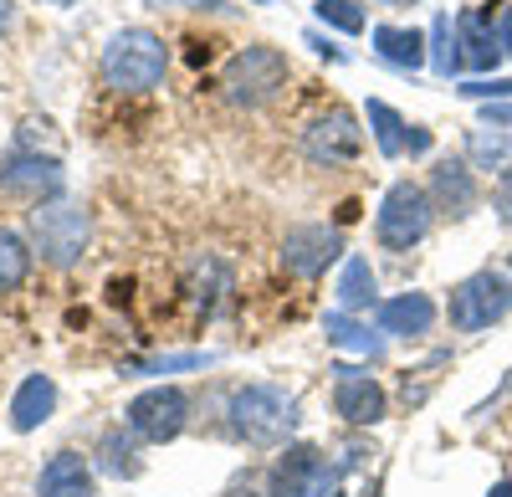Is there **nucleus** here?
Here are the masks:
<instances>
[{
  "instance_id": "6e6552de",
  "label": "nucleus",
  "mask_w": 512,
  "mask_h": 497,
  "mask_svg": "<svg viewBox=\"0 0 512 497\" xmlns=\"http://www.w3.org/2000/svg\"><path fill=\"white\" fill-rule=\"evenodd\" d=\"M333 482H338V472L328 467V457L318 446H287L272 467L267 497H328V492H338Z\"/></svg>"
},
{
  "instance_id": "20e7f679",
  "label": "nucleus",
  "mask_w": 512,
  "mask_h": 497,
  "mask_svg": "<svg viewBox=\"0 0 512 497\" xmlns=\"http://www.w3.org/2000/svg\"><path fill=\"white\" fill-rule=\"evenodd\" d=\"M221 88L236 108H262L287 88V57L277 47H246V52H236L226 62Z\"/></svg>"
},
{
  "instance_id": "c85d7f7f",
  "label": "nucleus",
  "mask_w": 512,
  "mask_h": 497,
  "mask_svg": "<svg viewBox=\"0 0 512 497\" xmlns=\"http://www.w3.org/2000/svg\"><path fill=\"white\" fill-rule=\"evenodd\" d=\"M497 211L512 226V170H502V180H497Z\"/></svg>"
},
{
  "instance_id": "4468645a",
  "label": "nucleus",
  "mask_w": 512,
  "mask_h": 497,
  "mask_svg": "<svg viewBox=\"0 0 512 497\" xmlns=\"http://www.w3.org/2000/svg\"><path fill=\"white\" fill-rule=\"evenodd\" d=\"M431 195H436V211L466 216L477 205V180H472V170H466L461 159H441L431 170Z\"/></svg>"
},
{
  "instance_id": "e433bc0d",
  "label": "nucleus",
  "mask_w": 512,
  "mask_h": 497,
  "mask_svg": "<svg viewBox=\"0 0 512 497\" xmlns=\"http://www.w3.org/2000/svg\"><path fill=\"white\" fill-rule=\"evenodd\" d=\"M62 6H67V0H62Z\"/></svg>"
},
{
  "instance_id": "a211bd4d",
  "label": "nucleus",
  "mask_w": 512,
  "mask_h": 497,
  "mask_svg": "<svg viewBox=\"0 0 512 497\" xmlns=\"http://www.w3.org/2000/svg\"><path fill=\"white\" fill-rule=\"evenodd\" d=\"M374 52L400 72H415V67H425V31H415V26H374Z\"/></svg>"
},
{
  "instance_id": "4be33fe9",
  "label": "nucleus",
  "mask_w": 512,
  "mask_h": 497,
  "mask_svg": "<svg viewBox=\"0 0 512 497\" xmlns=\"http://www.w3.org/2000/svg\"><path fill=\"white\" fill-rule=\"evenodd\" d=\"M323 334H328V344H333V349H354V354H369V359L379 354V339L369 334L364 323H354V318H349L344 308L323 318Z\"/></svg>"
},
{
  "instance_id": "aec40b11",
  "label": "nucleus",
  "mask_w": 512,
  "mask_h": 497,
  "mask_svg": "<svg viewBox=\"0 0 512 497\" xmlns=\"http://www.w3.org/2000/svg\"><path fill=\"white\" fill-rule=\"evenodd\" d=\"M333 298H338V308H344V313H359V308H369V303H374V272H369V262H364V257H349V262H344V272H338V287H333Z\"/></svg>"
},
{
  "instance_id": "f03ea898",
  "label": "nucleus",
  "mask_w": 512,
  "mask_h": 497,
  "mask_svg": "<svg viewBox=\"0 0 512 497\" xmlns=\"http://www.w3.org/2000/svg\"><path fill=\"white\" fill-rule=\"evenodd\" d=\"M297 426V400L277 385H241L231 395V431L246 446H282Z\"/></svg>"
},
{
  "instance_id": "bb28decb",
  "label": "nucleus",
  "mask_w": 512,
  "mask_h": 497,
  "mask_svg": "<svg viewBox=\"0 0 512 497\" xmlns=\"http://www.w3.org/2000/svg\"><path fill=\"white\" fill-rule=\"evenodd\" d=\"M472 154H477V164H502L507 159V139L502 134H482V129H472Z\"/></svg>"
},
{
  "instance_id": "a878e982",
  "label": "nucleus",
  "mask_w": 512,
  "mask_h": 497,
  "mask_svg": "<svg viewBox=\"0 0 512 497\" xmlns=\"http://www.w3.org/2000/svg\"><path fill=\"white\" fill-rule=\"evenodd\" d=\"M210 354H164V359H134V375H169V369H205Z\"/></svg>"
},
{
  "instance_id": "7c9ffc66",
  "label": "nucleus",
  "mask_w": 512,
  "mask_h": 497,
  "mask_svg": "<svg viewBox=\"0 0 512 497\" xmlns=\"http://www.w3.org/2000/svg\"><path fill=\"white\" fill-rule=\"evenodd\" d=\"M497 36H502V52L512 57V6L502 11V26H497Z\"/></svg>"
},
{
  "instance_id": "b1692460",
  "label": "nucleus",
  "mask_w": 512,
  "mask_h": 497,
  "mask_svg": "<svg viewBox=\"0 0 512 497\" xmlns=\"http://www.w3.org/2000/svg\"><path fill=\"white\" fill-rule=\"evenodd\" d=\"M98 451H103V472H113V477H139V457H134V441H128L123 431H108Z\"/></svg>"
},
{
  "instance_id": "5701e85b",
  "label": "nucleus",
  "mask_w": 512,
  "mask_h": 497,
  "mask_svg": "<svg viewBox=\"0 0 512 497\" xmlns=\"http://www.w3.org/2000/svg\"><path fill=\"white\" fill-rule=\"evenodd\" d=\"M461 36L451 31V16L441 11L436 21H431V67H436V77H451L456 67H461Z\"/></svg>"
},
{
  "instance_id": "393cba45",
  "label": "nucleus",
  "mask_w": 512,
  "mask_h": 497,
  "mask_svg": "<svg viewBox=\"0 0 512 497\" xmlns=\"http://www.w3.org/2000/svg\"><path fill=\"white\" fill-rule=\"evenodd\" d=\"M318 21L333 26V31L359 36L364 31V6H359V0H318Z\"/></svg>"
},
{
  "instance_id": "6ab92c4d",
  "label": "nucleus",
  "mask_w": 512,
  "mask_h": 497,
  "mask_svg": "<svg viewBox=\"0 0 512 497\" xmlns=\"http://www.w3.org/2000/svg\"><path fill=\"white\" fill-rule=\"evenodd\" d=\"M456 31H461V62H472V67H497V57H502V36L492 31V16L487 11H466L461 21H456Z\"/></svg>"
},
{
  "instance_id": "f704fd0d",
  "label": "nucleus",
  "mask_w": 512,
  "mask_h": 497,
  "mask_svg": "<svg viewBox=\"0 0 512 497\" xmlns=\"http://www.w3.org/2000/svg\"><path fill=\"white\" fill-rule=\"evenodd\" d=\"M384 6H410V0H384Z\"/></svg>"
},
{
  "instance_id": "dca6fc26",
  "label": "nucleus",
  "mask_w": 512,
  "mask_h": 497,
  "mask_svg": "<svg viewBox=\"0 0 512 497\" xmlns=\"http://www.w3.org/2000/svg\"><path fill=\"white\" fill-rule=\"evenodd\" d=\"M0 185L6 190H31V195H41V190H62V164L57 159H36V154H16V159H6L0 164Z\"/></svg>"
},
{
  "instance_id": "72a5a7b5",
  "label": "nucleus",
  "mask_w": 512,
  "mask_h": 497,
  "mask_svg": "<svg viewBox=\"0 0 512 497\" xmlns=\"http://www.w3.org/2000/svg\"><path fill=\"white\" fill-rule=\"evenodd\" d=\"M11 26V0H0V31Z\"/></svg>"
},
{
  "instance_id": "f3484780",
  "label": "nucleus",
  "mask_w": 512,
  "mask_h": 497,
  "mask_svg": "<svg viewBox=\"0 0 512 497\" xmlns=\"http://www.w3.org/2000/svg\"><path fill=\"white\" fill-rule=\"evenodd\" d=\"M436 323V303L425 298V293H400L390 303H379V328L384 334H425V328Z\"/></svg>"
},
{
  "instance_id": "2f4dec72",
  "label": "nucleus",
  "mask_w": 512,
  "mask_h": 497,
  "mask_svg": "<svg viewBox=\"0 0 512 497\" xmlns=\"http://www.w3.org/2000/svg\"><path fill=\"white\" fill-rule=\"evenodd\" d=\"M231 497H262V492H256L251 482H236V487H231Z\"/></svg>"
},
{
  "instance_id": "1a4fd4ad",
  "label": "nucleus",
  "mask_w": 512,
  "mask_h": 497,
  "mask_svg": "<svg viewBox=\"0 0 512 497\" xmlns=\"http://www.w3.org/2000/svg\"><path fill=\"white\" fill-rule=\"evenodd\" d=\"M359 149H364V129H359V118L349 108H328L323 118H313L303 129V154L313 164H328V170L359 159Z\"/></svg>"
},
{
  "instance_id": "39448f33",
  "label": "nucleus",
  "mask_w": 512,
  "mask_h": 497,
  "mask_svg": "<svg viewBox=\"0 0 512 497\" xmlns=\"http://www.w3.org/2000/svg\"><path fill=\"white\" fill-rule=\"evenodd\" d=\"M507 313H512V282L492 267L461 277L451 287V328L456 334H482V328H492Z\"/></svg>"
},
{
  "instance_id": "f257e3e1",
  "label": "nucleus",
  "mask_w": 512,
  "mask_h": 497,
  "mask_svg": "<svg viewBox=\"0 0 512 497\" xmlns=\"http://www.w3.org/2000/svg\"><path fill=\"white\" fill-rule=\"evenodd\" d=\"M103 67V82L118 93H149L164 82L169 72V47H164V36L144 31V26H123L108 36V47L98 57Z\"/></svg>"
},
{
  "instance_id": "c756f323",
  "label": "nucleus",
  "mask_w": 512,
  "mask_h": 497,
  "mask_svg": "<svg viewBox=\"0 0 512 497\" xmlns=\"http://www.w3.org/2000/svg\"><path fill=\"white\" fill-rule=\"evenodd\" d=\"M149 6H154V11H164V6H200V11H216L221 0H149Z\"/></svg>"
},
{
  "instance_id": "2eb2a0df",
  "label": "nucleus",
  "mask_w": 512,
  "mask_h": 497,
  "mask_svg": "<svg viewBox=\"0 0 512 497\" xmlns=\"http://www.w3.org/2000/svg\"><path fill=\"white\" fill-rule=\"evenodd\" d=\"M52 410H57V385L47 375H26L11 395V426L16 431H36V426H47L52 421Z\"/></svg>"
},
{
  "instance_id": "7ed1b4c3",
  "label": "nucleus",
  "mask_w": 512,
  "mask_h": 497,
  "mask_svg": "<svg viewBox=\"0 0 512 497\" xmlns=\"http://www.w3.org/2000/svg\"><path fill=\"white\" fill-rule=\"evenodd\" d=\"M431 195H425L415 180H395L390 190H384L379 200V216H374V236L384 252H410V246L425 241V231H431Z\"/></svg>"
},
{
  "instance_id": "c9c22d12",
  "label": "nucleus",
  "mask_w": 512,
  "mask_h": 497,
  "mask_svg": "<svg viewBox=\"0 0 512 497\" xmlns=\"http://www.w3.org/2000/svg\"><path fill=\"white\" fill-rule=\"evenodd\" d=\"M328 497H344V492H328Z\"/></svg>"
},
{
  "instance_id": "ddd939ff",
  "label": "nucleus",
  "mask_w": 512,
  "mask_h": 497,
  "mask_svg": "<svg viewBox=\"0 0 512 497\" xmlns=\"http://www.w3.org/2000/svg\"><path fill=\"white\" fill-rule=\"evenodd\" d=\"M36 497H93V467L77 451H57L36 477Z\"/></svg>"
},
{
  "instance_id": "9d476101",
  "label": "nucleus",
  "mask_w": 512,
  "mask_h": 497,
  "mask_svg": "<svg viewBox=\"0 0 512 497\" xmlns=\"http://www.w3.org/2000/svg\"><path fill=\"white\" fill-rule=\"evenodd\" d=\"M338 257H344V231L338 226H292L282 236V267L297 277H323Z\"/></svg>"
},
{
  "instance_id": "cd10ccee",
  "label": "nucleus",
  "mask_w": 512,
  "mask_h": 497,
  "mask_svg": "<svg viewBox=\"0 0 512 497\" xmlns=\"http://www.w3.org/2000/svg\"><path fill=\"white\" fill-rule=\"evenodd\" d=\"M461 98H512V77H492V82H461V88H456Z\"/></svg>"
},
{
  "instance_id": "9b49d317",
  "label": "nucleus",
  "mask_w": 512,
  "mask_h": 497,
  "mask_svg": "<svg viewBox=\"0 0 512 497\" xmlns=\"http://www.w3.org/2000/svg\"><path fill=\"white\" fill-rule=\"evenodd\" d=\"M369 129H374V144L384 159H400V154H431V129H415V123H405L390 103L369 98Z\"/></svg>"
},
{
  "instance_id": "473e14b6",
  "label": "nucleus",
  "mask_w": 512,
  "mask_h": 497,
  "mask_svg": "<svg viewBox=\"0 0 512 497\" xmlns=\"http://www.w3.org/2000/svg\"><path fill=\"white\" fill-rule=\"evenodd\" d=\"M487 497H512V482H492V492Z\"/></svg>"
},
{
  "instance_id": "423d86ee",
  "label": "nucleus",
  "mask_w": 512,
  "mask_h": 497,
  "mask_svg": "<svg viewBox=\"0 0 512 497\" xmlns=\"http://www.w3.org/2000/svg\"><path fill=\"white\" fill-rule=\"evenodd\" d=\"M185 421H190V400H185L180 385H154V390L128 400V431L154 441V446L175 441L185 431Z\"/></svg>"
},
{
  "instance_id": "f8f14e48",
  "label": "nucleus",
  "mask_w": 512,
  "mask_h": 497,
  "mask_svg": "<svg viewBox=\"0 0 512 497\" xmlns=\"http://www.w3.org/2000/svg\"><path fill=\"white\" fill-rule=\"evenodd\" d=\"M333 405H338V416H344L349 426H379L384 421V390L379 380L359 375V369H338V390H333Z\"/></svg>"
},
{
  "instance_id": "412c9836",
  "label": "nucleus",
  "mask_w": 512,
  "mask_h": 497,
  "mask_svg": "<svg viewBox=\"0 0 512 497\" xmlns=\"http://www.w3.org/2000/svg\"><path fill=\"white\" fill-rule=\"evenodd\" d=\"M26 272H31V246L11 226H0V293H16Z\"/></svg>"
},
{
  "instance_id": "0eeeda50",
  "label": "nucleus",
  "mask_w": 512,
  "mask_h": 497,
  "mask_svg": "<svg viewBox=\"0 0 512 497\" xmlns=\"http://www.w3.org/2000/svg\"><path fill=\"white\" fill-rule=\"evenodd\" d=\"M31 231H36V246L52 267H72L88 246V216L77 205H36L31 211Z\"/></svg>"
}]
</instances>
